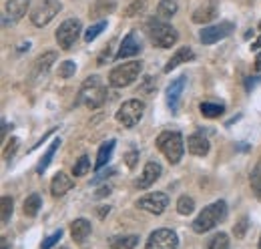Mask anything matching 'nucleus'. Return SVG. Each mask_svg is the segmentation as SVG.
<instances>
[{
    "mask_svg": "<svg viewBox=\"0 0 261 249\" xmlns=\"http://www.w3.org/2000/svg\"><path fill=\"white\" fill-rule=\"evenodd\" d=\"M57 61V53L55 51H48V53H44V55H40L36 62H34V79L36 77H40V74H46L48 72V68H50V64H55Z\"/></svg>",
    "mask_w": 261,
    "mask_h": 249,
    "instance_id": "aec40b11",
    "label": "nucleus"
},
{
    "mask_svg": "<svg viewBox=\"0 0 261 249\" xmlns=\"http://www.w3.org/2000/svg\"><path fill=\"white\" fill-rule=\"evenodd\" d=\"M147 31H149L151 42L159 48H171L179 40V32L175 31L169 22H165V18H161V16L151 18L147 22Z\"/></svg>",
    "mask_w": 261,
    "mask_h": 249,
    "instance_id": "f257e3e1",
    "label": "nucleus"
},
{
    "mask_svg": "<svg viewBox=\"0 0 261 249\" xmlns=\"http://www.w3.org/2000/svg\"><path fill=\"white\" fill-rule=\"evenodd\" d=\"M247 227H249V221L247 217H241L237 223H235V227H233V235L237 237V239H241V237H245V233H247Z\"/></svg>",
    "mask_w": 261,
    "mask_h": 249,
    "instance_id": "e433bc0d",
    "label": "nucleus"
},
{
    "mask_svg": "<svg viewBox=\"0 0 261 249\" xmlns=\"http://www.w3.org/2000/svg\"><path fill=\"white\" fill-rule=\"evenodd\" d=\"M109 193H111L109 187H100V189L97 191V197H105V195H109Z\"/></svg>",
    "mask_w": 261,
    "mask_h": 249,
    "instance_id": "79ce46f5",
    "label": "nucleus"
},
{
    "mask_svg": "<svg viewBox=\"0 0 261 249\" xmlns=\"http://www.w3.org/2000/svg\"><path fill=\"white\" fill-rule=\"evenodd\" d=\"M233 31H235V24L229 22V20H223V22H219V24H213V27L203 29V31L199 32V40H201L203 44H215V42L227 38Z\"/></svg>",
    "mask_w": 261,
    "mask_h": 249,
    "instance_id": "9d476101",
    "label": "nucleus"
},
{
    "mask_svg": "<svg viewBox=\"0 0 261 249\" xmlns=\"http://www.w3.org/2000/svg\"><path fill=\"white\" fill-rule=\"evenodd\" d=\"M259 81H261V79H247V91H251V89H253V87H255Z\"/></svg>",
    "mask_w": 261,
    "mask_h": 249,
    "instance_id": "a19ab883",
    "label": "nucleus"
},
{
    "mask_svg": "<svg viewBox=\"0 0 261 249\" xmlns=\"http://www.w3.org/2000/svg\"><path fill=\"white\" fill-rule=\"evenodd\" d=\"M179 237L171 229H157L149 235L145 249H177Z\"/></svg>",
    "mask_w": 261,
    "mask_h": 249,
    "instance_id": "1a4fd4ad",
    "label": "nucleus"
},
{
    "mask_svg": "<svg viewBox=\"0 0 261 249\" xmlns=\"http://www.w3.org/2000/svg\"><path fill=\"white\" fill-rule=\"evenodd\" d=\"M251 48H261V36L253 42V44H251Z\"/></svg>",
    "mask_w": 261,
    "mask_h": 249,
    "instance_id": "a18cd8bd",
    "label": "nucleus"
},
{
    "mask_svg": "<svg viewBox=\"0 0 261 249\" xmlns=\"http://www.w3.org/2000/svg\"><path fill=\"white\" fill-rule=\"evenodd\" d=\"M145 6H147L145 0H135V2H130V6L125 8V14H127V16H139V14L145 10Z\"/></svg>",
    "mask_w": 261,
    "mask_h": 249,
    "instance_id": "c9c22d12",
    "label": "nucleus"
},
{
    "mask_svg": "<svg viewBox=\"0 0 261 249\" xmlns=\"http://www.w3.org/2000/svg\"><path fill=\"white\" fill-rule=\"evenodd\" d=\"M63 237V229H59V231H55L53 235H48L44 241H42V249H50V247H55L57 245V241Z\"/></svg>",
    "mask_w": 261,
    "mask_h": 249,
    "instance_id": "58836bf2",
    "label": "nucleus"
},
{
    "mask_svg": "<svg viewBox=\"0 0 261 249\" xmlns=\"http://www.w3.org/2000/svg\"><path fill=\"white\" fill-rule=\"evenodd\" d=\"M42 207V201H40V195L38 193H31L27 199H24V205H22V211L27 217H36L38 211Z\"/></svg>",
    "mask_w": 261,
    "mask_h": 249,
    "instance_id": "5701e85b",
    "label": "nucleus"
},
{
    "mask_svg": "<svg viewBox=\"0 0 261 249\" xmlns=\"http://www.w3.org/2000/svg\"><path fill=\"white\" fill-rule=\"evenodd\" d=\"M161 173H163L161 165H159L157 161H149V163L145 165V169H143V175L137 179V187H139V189H149V187L161 177Z\"/></svg>",
    "mask_w": 261,
    "mask_h": 249,
    "instance_id": "4468645a",
    "label": "nucleus"
},
{
    "mask_svg": "<svg viewBox=\"0 0 261 249\" xmlns=\"http://www.w3.org/2000/svg\"><path fill=\"white\" fill-rule=\"evenodd\" d=\"M143 113H145V103L139 101V98H130L127 103H123L117 111V121L127 127V129H133L135 124H139V121L143 119Z\"/></svg>",
    "mask_w": 261,
    "mask_h": 249,
    "instance_id": "423d86ee",
    "label": "nucleus"
},
{
    "mask_svg": "<svg viewBox=\"0 0 261 249\" xmlns=\"http://www.w3.org/2000/svg\"><path fill=\"white\" fill-rule=\"evenodd\" d=\"M177 10H179V4H177V0H161L159 2V6H157V14L161 16V18H171V16H175L177 14Z\"/></svg>",
    "mask_w": 261,
    "mask_h": 249,
    "instance_id": "bb28decb",
    "label": "nucleus"
},
{
    "mask_svg": "<svg viewBox=\"0 0 261 249\" xmlns=\"http://www.w3.org/2000/svg\"><path fill=\"white\" fill-rule=\"evenodd\" d=\"M225 217H227V205H225V201H215L213 205L205 207L197 215V219L193 221V231L195 233H207L217 223H221Z\"/></svg>",
    "mask_w": 261,
    "mask_h": 249,
    "instance_id": "f03ea898",
    "label": "nucleus"
},
{
    "mask_svg": "<svg viewBox=\"0 0 261 249\" xmlns=\"http://www.w3.org/2000/svg\"><path fill=\"white\" fill-rule=\"evenodd\" d=\"M115 8H117V2H115V0H95V4L91 6V16H93V18L107 16V14H111Z\"/></svg>",
    "mask_w": 261,
    "mask_h": 249,
    "instance_id": "4be33fe9",
    "label": "nucleus"
},
{
    "mask_svg": "<svg viewBox=\"0 0 261 249\" xmlns=\"http://www.w3.org/2000/svg\"><path fill=\"white\" fill-rule=\"evenodd\" d=\"M74 187V181H72V177H68L66 173H57L55 175V179H53V183H50V193L55 195V197H63L65 193H68L70 189Z\"/></svg>",
    "mask_w": 261,
    "mask_h": 249,
    "instance_id": "f3484780",
    "label": "nucleus"
},
{
    "mask_svg": "<svg viewBox=\"0 0 261 249\" xmlns=\"http://www.w3.org/2000/svg\"><path fill=\"white\" fill-rule=\"evenodd\" d=\"M249 181H251V189H253V193H255V195L261 199V165H259V167H255V169L251 171Z\"/></svg>",
    "mask_w": 261,
    "mask_h": 249,
    "instance_id": "72a5a7b5",
    "label": "nucleus"
},
{
    "mask_svg": "<svg viewBox=\"0 0 261 249\" xmlns=\"http://www.w3.org/2000/svg\"><path fill=\"white\" fill-rule=\"evenodd\" d=\"M187 149L191 155L205 157L209 153V141H207V137H203V133H195L187 139Z\"/></svg>",
    "mask_w": 261,
    "mask_h": 249,
    "instance_id": "dca6fc26",
    "label": "nucleus"
},
{
    "mask_svg": "<svg viewBox=\"0 0 261 249\" xmlns=\"http://www.w3.org/2000/svg\"><path fill=\"white\" fill-rule=\"evenodd\" d=\"M91 171V159L87 155H83L76 163H74V167H72V175L74 177H83V175H87Z\"/></svg>",
    "mask_w": 261,
    "mask_h": 249,
    "instance_id": "c85d7f7f",
    "label": "nucleus"
},
{
    "mask_svg": "<svg viewBox=\"0 0 261 249\" xmlns=\"http://www.w3.org/2000/svg\"><path fill=\"white\" fill-rule=\"evenodd\" d=\"M105 101H107V87L102 85V81L98 79L97 74L89 77L81 87L79 103L87 105L89 109H98V107L105 105Z\"/></svg>",
    "mask_w": 261,
    "mask_h": 249,
    "instance_id": "7ed1b4c3",
    "label": "nucleus"
},
{
    "mask_svg": "<svg viewBox=\"0 0 261 249\" xmlns=\"http://www.w3.org/2000/svg\"><path fill=\"white\" fill-rule=\"evenodd\" d=\"M2 249H8V241L4 237H2Z\"/></svg>",
    "mask_w": 261,
    "mask_h": 249,
    "instance_id": "49530a36",
    "label": "nucleus"
},
{
    "mask_svg": "<svg viewBox=\"0 0 261 249\" xmlns=\"http://www.w3.org/2000/svg\"><path fill=\"white\" fill-rule=\"evenodd\" d=\"M207 249H229V237L225 233L213 235L211 241H209V245H207Z\"/></svg>",
    "mask_w": 261,
    "mask_h": 249,
    "instance_id": "7c9ffc66",
    "label": "nucleus"
},
{
    "mask_svg": "<svg viewBox=\"0 0 261 249\" xmlns=\"http://www.w3.org/2000/svg\"><path fill=\"white\" fill-rule=\"evenodd\" d=\"M185 85H187V79L185 77H179L175 79L169 87H167V105L173 113L179 111V103H181V94L185 91Z\"/></svg>",
    "mask_w": 261,
    "mask_h": 249,
    "instance_id": "ddd939ff",
    "label": "nucleus"
},
{
    "mask_svg": "<svg viewBox=\"0 0 261 249\" xmlns=\"http://www.w3.org/2000/svg\"><path fill=\"white\" fill-rule=\"evenodd\" d=\"M259 31H261V22H259Z\"/></svg>",
    "mask_w": 261,
    "mask_h": 249,
    "instance_id": "09e8293b",
    "label": "nucleus"
},
{
    "mask_svg": "<svg viewBox=\"0 0 261 249\" xmlns=\"http://www.w3.org/2000/svg\"><path fill=\"white\" fill-rule=\"evenodd\" d=\"M111 247L113 249H135L139 243V235H119L111 237Z\"/></svg>",
    "mask_w": 261,
    "mask_h": 249,
    "instance_id": "b1692460",
    "label": "nucleus"
},
{
    "mask_svg": "<svg viewBox=\"0 0 261 249\" xmlns=\"http://www.w3.org/2000/svg\"><path fill=\"white\" fill-rule=\"evenodd\" d=\"M18 143H20V141H18L16 137H12V139L6 143V147H4V159H6V161H10V159L14 157L16 149H18Z\"/></svg>",
    "mask_w": 261,
    "mask_h": 249,
    "instance_id": "4c0bfd02",
    "label": "nucleus"
},
{
    "mask_svg": "<svg viewBox=\"0 0 261 249\" xmlns=\"http://www.w3.org/2000/svg\"><path fill=\"white\" fill-rule=\"evenodd\" d=\"M0 203H2V225H6L10 221V215H12V199L8 195H4Z\"/></svg>",
    "mask_w": 261,
    "mask_h": 249,
    "instance_id": "f704fd0d",
    "label": "nucleus"
},
{
    "mask_svg": "<svg viewBox=\"0 0 261 249\" xmlns=\"http://www.w3.org/2000/svg\"><path fill=\"white\" fill-rule=\"evenodd\" d=\"M125 161H127V167H129V169H133V167L137 165V161H139V153H137V151H130V153H127Z\"/></svg>",
    "mask_w": 261,
    "mask_h": 249,
    "instance_id": "ea45409f",
    "label": "nucleus"
},
{
    "mask_svg": "<svg viewBox=\"0 0 261 249\" xmlns=\"http://www.w3.org/2000/svg\"><path fill=\"white\" fill-rule=\"evenodd\" d=\"M219 14V2L217 0H205L191 16V20L195 24H207L211 20H215Z\"/></svg>",
    "mask_w": 261,
    "mask_h": 249,
    "instance_id": "f8f14e48",
    "label": "nucleus"
},
{
    "mask_svg": "<svg viewBox=\"0 0 261 249\" xmlns=\"http://www.w3.org/2000/svg\"><path fill=\"white\" fill-rule=\"evenodd\" d=\"M157 147L159 151L167 157V161L171 165H177L181 161V157L185 153V143H183V137L181 133L177 131H165L157 137Z\"/></svg>",
    "mask_w": 261,
    "mask_h": 249,
    "instance_id": "20e7f679",
    "label": "nucleus"
},
{
    "mask_svg": "<svg viewBox=\"0 0 261 249\" xmlns=\"http://www.w3.org/2000/svg\"><path fill=\"white\" fill-rule=\"evenodd\" d=\"M139 51H141L139 38L135 36V32H129V34L123 38V42H121V48H119V53H117V59L123 61V59L135 57V55H139Z\"/></svg>",
    "mask_w": 261,
    "mask_h": 249,
    "instance_id": "2eb2a0df",
    "label": "nucleus"
},
{
    "mask_svg": "<svg viewBox=\"0 0 261 249\" xmlns=\"http://www.w3.org/2000/svg\"><path fill=\"white\" fill-rule=\"evenodd\" d=\"M259 249H261V237H259Z\"/></svg>",
    "mask_w": 261,
    "mask_h": 249,
    "instance_id": "de8ad7c7",
    "label": "nucleus"
},
{
    "mask_svg": "<svg viewBox=\"0 0 261 249\" xmlns=\"http://www.w3.org/2000/svg\"><path fill=\"white\" fill-rule=\"evenodd\" d=\"M255 70H259V72H261V53L255 57Z\"/></svg>",
    "mask_w": 261,
    "mask_h": 249,
    "instance_id": "c03bdc74",
    "label": "nucleus"
},
{
    "mask_svg": "<svg viewBox=\"0 0 261 249\" xmlns=\"http://www.w3.org/2000/svg\"><path fill=\"white\" fill-rule=\"evenodd\" d=\"M115 151V141H107L102 143V147L98 149V155H97V163H95V169H102L109 161H111V155Z\"/></svg>",
    "mask_w": 261,
    "mask_h": 249,
    "instance_id": "a878e982",
    "label": "nucleus"
},
{
    "mask_svg": "<svg viewBox=\"0 0 261 249\" xmlns=\"http://www.w3.org/2000/svg\"><path fill=\"white\" fill-rule=\"evenodd\" d=\"M199 109H201V115L207 117V119H215V117L223 115V111H225V107L219 105V103H201Z\"/></svg>",
    "mask_w": 261,
    "mask_h": 249,
    "instance_id": "cd10ccee",
    "label": "nucleus"
},
{
    "mask_svg": "<svg viewBox=\"0 0 261 249\" xmlns=\"http://www.w3.org/2000/svg\"><path fill=\"white\" fill-rule=\"evenodd\" d=\"M193 209H195L193 197H187V195L179 197V201H177V211H179L181 215H189V213H193Z\"/></svg>",
    "mask_w": 261,
    "mask_h": 249,
    "instance_id": "c756f323",
    "label": "nucleus"
},
{
    "mask_svg": "<svg viewBox=\"0 0 261 249\" xmlns=\"http://www.w3.org/2000/svg\"><path fill=\"white\" fill-rule=\"evenodd\" d=\"M29 8H31V0H8V2H6V12H8L14 20L22 18V16L29 12Z\"/></svg>",
    "mask_w": 261,
    "mask_h": 249,
    "instance_id": "412c9836",
    "label": "nucleus"
},
{
    "mask_svg": "<svg viewBox=\"0 0 261 249\" xmlns=\"http://www.w3.org/2000/svg\"><path fill=\"white\" fill-rule=\"evenodd\" d=\"M61 147V139H55L53 143H50V147H48V151L44 153V157L40 159V163H38V167H36V173L38 175H42L46 169H48V165H50V161H53V157L57 153V149Z\"/></svg>",
    "mask_w": 261,
    "mask_h": 249,
    "instance_id": "393cba45",
    "label": "nucleus"
},
{
    "mask_svg": "<svg viewBox=\"0 0 261 249\" xmlns=\"http://www.w3.org/2000/svg\"><path fill=\"white\" fill-rule=\"evenodd\" d=\"M91 229H93L91 227V221H87V219H74L72 225H70V235H72L74 241L83 243L91 235Z\"/></svg>",
    "mask_w": 261,
    "mask_h": 249,
    "instance_id": "6ab92c4d",
    "label": "nucleus"
},
{
    "mask_svg": "<svg viewBox=\"0 0 261 249\" xmlns=\"http://www.w3.org/2000/svg\"><path fill=\"white\" fill-rule=\"evenodd\" d=\"M61 10H63V4H61L59 0H42V2L33 10L31 22H33L34 27L42 29V27L50 24V22L55 20V16H57Z\"/></svg>",
    "mask_w": 261,
    "mask_h": 249,
    "instance_id": "0eeeda50",
    "label": "nucleus"
},
{
    "mask_svg": "<svg viewBox=\"0 0 261 249\" xmlns=\"http://www.w3.org/2000/svg\"><path fill=\"white\" fill-rule=\"evenodd\" d=\"M195 59V53L189 48V46H183V48H177L175 55L169 59V62L165 64V72H171L173 68H177L179 64H185L187 61H193Z\"/></svg>",
    "mask_w": 261,
    "mask_h": 249,
    "instance_id": "a211bd4d",
    "label": "nucleus"
},
{
    "mask_svg": "<svg viewBox=\"0 0 261 249\" xmlns=\"http://www.w3.org/2000/svg\"><path fill=\"white\" fill-rule=\"evenodd\" d=\"M141 70H143V62L141 61L123 62V64H119V66H115V68L111 70L109 83H111L113 87H117V89L129 87V85H133V83L139 79Z\"/></svg>",
    "mask_w": 261,
    "mask_h": 249,
    "instance_id": "39448f33",
    "label": "nucleus"
},
{
    "mask_svg": "<svg viewBox=\"0 0 261 249\" xmlns=\"http://www.w3.org/2000/svg\"><path fill=\"white\" fill-rule=\"evenodd\" d=\"M61 249H66V247H61Z\"/></svg>",
    "mask_w": 261,
    "mask_h": 249,
    "instance_id": "8fccbe9b",
    "label": "nucleus"
},
{
    "mask_svg": "<svg viewBox=\"0 0 261 249\" xmlns=\"http://www.w3.org/2000/svg\"><path fill=\"white\" fill-rule=\"evenodd\" d=\"M74 72H76V64L72 61H65L63 64H59V77L61 79H70V77H74Z\"/></svg>",
    "mask_w": 261,
    "mask_h": 249,
    "instance_id": "473e14b6",
    "label": "nucleus"
},
{
    "mask_svg": "<svg viewBox=\"0 0 261 249\" xmlns=\"http://www.w3.org/2000/svg\"><path fill=\"white\" fill-rule=\"evenodd\" d=\"M141 209H145V211H149V213H155V215H161L165 209H167V205H169V197L161 193V191H155V193H147L145 197H141L139 199V203H137Z\"/></svg>",
    "mask_w": 261,
    "mask_h": 249,
    "instance_id": "9b49d317",
    "label": "nucleus"
},
{
    "mask_svg": "<svg viewBox=\"0 0 261 249\" xmlns=\"http://www.w3.org/2000/svg\"><path fill=\"white\" fill-rule=\"evenodd\" d=\"M81 31H83V27H81V20L79 18H68V20H65L59 27V31H57V42H59V46L63 51H70L74 46V42L79 40Z\"/></svg>",
    "mask_w": 261,
    "mask_h": 249,
    "instance_id": "6e6552de",
    "label": "nucleus"
},
{
    "mask_svg": "<svg viewBox=\"0 0 261 249\" xmlns=\"http://www.w3.org/2000/svg\"><path fill=\"white\" fill-rule=\"evenodd\" d=\"M109 209H111V207H98V217H105V215H109Z\"/></svg>",
    "mask_w": 261,
    "mask_h": 249,
    "instance_id": "37998d69",
    "label": "nucleus"
},
{
    "mask_svg": "<svg viewBox=\"0 0 261 249\" xmlns=\"http://www.w3.org/2000/svg\"><path fill=\"white\" fill-rule=\"evenodd\" d=\"M105 29H107V22H105V20H98L97 24H93L89 31L85 32V40H87V42H93V40H95L98 34L105 31Z\"/></svg>",
    "mask_w": 261,
    "mask_h": 249,
    "instance_id": "2f4dec72",
    "label": "nucleus"
}]
</instances>
